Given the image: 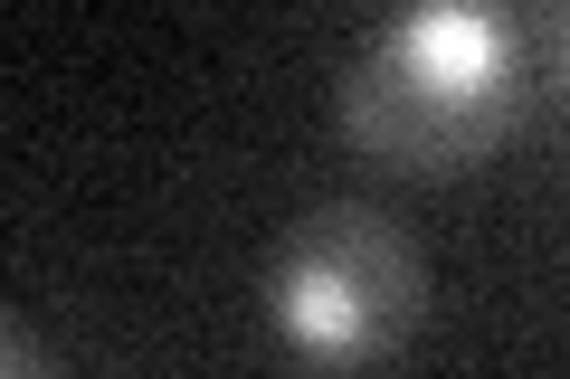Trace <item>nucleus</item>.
Segmentation results:
<instances>
[{"label": "nucleus", "mask_w": 570, "mask_h": 379, "mask_svg": "<svg viewBox=\"0 0 570 379\" xmlns=\"http://www.w3.org/2000/svg\"><path fill=\"white\" fill-rule=\"evenodd\" d=\"M542 39L551 20L494 0H419L343 58V133L400 171H466L532 114Z\"/></svg>", "instance_id": "nucleus-1"}, {"label": "nucleus", "mask_w": 570, "mask_h": 379, "mask_svg": "<svg viewBox=\"0 0 570 379\" xmlns=\"http://www.w3.org/2000/svg\"><path fill=\"white\" fill-rule=\"evenodd\" d=\"M428 313V266L400 219L343 200L285 228L276 266H266V322L295 360L314 370H362L390 360Z\"/></svg>", "instance_id": "nucleus-2"}, {"label": "nucleus", "mask_w": 570, "mask_h": 379, "mask_svg": "<svg viewBox=\"0 0 570 379\" xmlns=\"http://www.w3.org/2000/svg\"><path fill=\"white\" fill-rule=\"evenodd\" d=\"M0 379H58V360H48L39 341L10 322V313H0Z\"/></svg>", "instance_id": "nucleus-3"}]
</instances>
